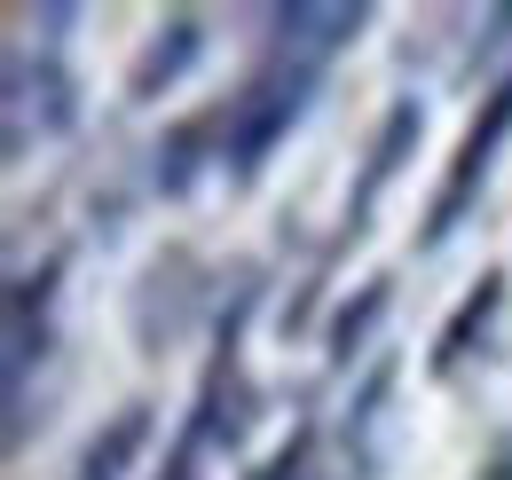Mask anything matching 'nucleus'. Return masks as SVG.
I'll return each mask as SVG.
<instances>
[{
  "label": "nucleus",
  "instance_id": "11",
  "mask_svg": "<svg viewBox=\"0 0 512 480\" xmlns=\"http://www.w3.org/2000/svg\"><path fill=\"white\" fill-rule=\"evenodd\" d=\"M197 433H205V425H197ZM197 433H190V441H174V457H166V473H158V480H197Z\"/></svg>",
  "mask_w": 512,
  "mask_h": 480
},
{
  "label": "nucleus",
  "instance_id": "2",
  "mask_svg": "<svg viewBox=\"0 0 512 480\" xmlns=\"http://www.w3.org/2000/svg\"><path fill=\"white\" fill-rule=\"evenodd\" d=\"M505 126H512V71L489 87V103H481L473 134H465V142H457V158H449V189H442V205H434V221H426V244H442L449 229H457V213H465V205H473V189L489 181V158H497Z\"/></svg>",
  "mask_w": 512,
  "mask_h": 480
},
{
  "label": "nucleus",
  "instance_id": "8",
  "mask_svg": "<svg viewBox=\"0 0 512 480\" xmlns=\"http://www.w3.org/2000/svg\"><path fill=\"white\" fill-rule=\"evenodd\" d=\"M142 441H150V410L134 402V410H119V418H111L95 441H87L79 480H127V465H134V449H142Z\"/></svg>",
  "mask_w": 512,
  "mask_h": 480
},
{
  "label": "nucleus",
  "instance_id": "1",
  "mask_svg": "<svg viewBox=\"0 0 512 480\" xmlns=\"http://www.w3.org/2000/svg\"><path fill=\"white\" fill-rule=\"evenodd\" d=\"M316 71H323L316 56H300L292 40H276V56L237 87V103H229V119H221V166L237 181H253L260 158L292 134V119H300L308 95H316Z\"/></svg>",
  "mask_w": 512,
  "mask_h": 480
},
{
  "label": "nucleus",
  "instance_id": "5",
  "mask_svg": "<svg viewBox=\"0 0 512 480\" xmlns=\"http://www.w3.org/2000/svg\"><path fill=\"white\" fill-rule=\"evenodd\" d=\"M190 63H197V16H166L158 40L142 48V63L127 71V95L134 103H158V87H174Z\"/></svg>",
  "mask_w": 512,
  "mask_h": 480
},
{
  "label": "nucleus",
  "instance_id": "10",
  "mask_svg": "<svg viewBox=\"0 0 512 480\" xmlns=\"http://www.w3.org/2000/svg\"><path fill=\"white\" fill-rule=\"evenodd\" d=\"M308 449H316V441H308V433H292V441H284L253 480H308Z\"/></svg>",
  "mask_w": 512,
  "mask_h": 480
},
{
  "label": "nucleus",
  "instance_id": "6",
  "mask_svg": "<svg viewBox=\"0 0 512 480\" xmlns=\"http://www.w3.org/2000/svg\"><path fill=\"white\" fill-rule=\"evenodd\" d=\"M268 24H276V32H284L300 56L331 63L347 40H355V32H363V24H371V8H363V0H355V8H276Z\"/></svg>",
  "mask_w": 512,
  "mask_h": 480
},
{
  "label": "nucleus",
  "instance_id": "9",
  "mask_svg": "<svg viewBox=\"0 0 512 480\" xmlns=\"http://www.w3.org/2000/svg\"><path fill=\"white\" fill-rule=\"evenodd\" d=\"M386 315V284H363V300L339 307V323H331V362H355V347L371 339V323Z\"/></svg>",
  "mask_w": 512,
  "mask_h": 480
},
{
  "label": "nucleus",
  "instance_id": "7",
  "mask_svg": "<svg viewBox=\"0 0 512 480\" xmlns=\"http://www.w3.org/2000/svg\"><path fill=\"white\" fill-rule=\"evenodd\" d=\"M497 307H505V268H489V276L465 292V307H457V315L442 323V339H434V370H457V362L473 355V339H489Z\"/></svg>",
  "mask_w": 512,
  "mask_h": 480
},
{
  "label": "nucleus",
  "instance_id": "3",
  "mask_svg": "<svg viewBox=\"0 0 512 480\" xmlns=\"http://www.w3.org/2000/svg\"><path fill=\"white\" fill-rule=\"evenodd\" d=\"M32 119H40V134H64L79 111H71V79L56 71V63L40 56H16L8 63V158H24L32 150Z\"/></svg>",
  "mask_w": 512,
  "mask_h": 480
},
{
  "label": "nucleus",
  "instance_id": "4",
  "mask_svg": "<svg viewBox=\"0 0 512 480\" xmlns=\"http://www.w3.org/2000/svg\"><path fill=\"white\" fill-rule=\"evenodd\" d=\"M56 260L40 268V276H16L8 284V394L24 402V378H32V362L48 355V292H56Z\"/></svg>",
  "mask_w": 512,
  "mask_h": 480
}]
</instances>
